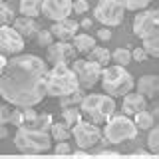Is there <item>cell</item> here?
Masks as SVG:
<instances>
[{
	"instance_id": "6da1fadb",
	"label": "cell",
	"mask_w": 159,
	"mask_h": 159,
	"mask_svg": "<svg viewBox=\"0 0 159 159\" xmlns=\"http://www.w3.org/2000/svg\"><path fill=\"white\" fill-rule=\"evenodd\" d=\"M48 68L40 56L14 54L0 74V96L16 107H34L46 96Z\"/></svg>"
},
{
	"instance_id": "7a4b0ae2",
	"label": "cell",
	"mask_w": 159,
	"mask_h": 159,
	"mask_svg": "<svg viewBox=\"0 0 159 159\" xmlns=\"http://www.w3.org/2000/svg\"><path fill=\"white\" fill-rule=\"evenodd\" d=\"M78 88H80L78 78L68 64H54V68L46 74V93L48 96L60 98Z\"/></svg>"
},
{
	"instance_id": "3957f363",
	"label": "cell",
	"mask_w": 159,
	"mask_h": 159,
	"mask_svg": "<svg viewBox=\"0 0 159 159\" xmlns=\"http://www.w3.org/2000/svg\"><path fill=\"white\" fill-rule=\"evenodd\" d=\"M80 109L92 123H106L116 113V102L107 93H86L80 102Z\"/></svg>"
},
{
	"instance_id": "277c9868",
	"label": "cell",
	"mask_w": 159,
	"mask_h": 159,
	"mask_svg": "<svg viewBox=\"0 0 159 159\" xmlns=\"http://www.w3.org/2000/svg\"><path fill=\"white\" fill-rule=\"evenodd\" d=\"M99 82H102L103 92H106L107 96H111V98L123 96V93H127L129 89L135 88V80H133V76L125 70V66H117V64L111 66V68L102 70Z\"/></svg>"
},
{
	"instance_id": "5b68a950",
	"label": "cell",
	"mask_w": 159,
	"mask_h": 159,
	"mask_svg": "<svg viewBox=\"0 0 159 159\" xmlns=\"http://www.w3.org/2000/svg\"><path fill=\"white\" fill-rule=\"evenodd\" d=\"M14 145L22 153H44L50 151L52 135H48V131L20 125L16 129V135H14Z\"/></svg>"
},
{
	"instance_id": "8992f818",
	"label": "cell",
	"mask_w": 159,
	"mask_h": 159,
	"mask_svg": "<svg viewBox=\"0 0 159 159\" xmlns=\"http://www.w3.org/2000/svg\"><path fill=\"white\" fill-rule=\"evenodd\" d=\"M103 137L107 139V143L117 145V143L127 141V139H135L137 137V127L127 116H111L106 121Z\"/></svg>"
},
{
	"instance_id": "52a82bcc",
	"label": "cell",
	"mask_w": 159,
	"mask_h": 159,
	"mask_svg": "<svg viewBox=\"0 0 159 159\" xmlns=\"http://www.w3.org/2000/svg\"><path fill=\"white\" fill-rule=\"evenodd\" d=\"M72 137L76 139L80 149H89V147H96L99 143V139H102V129L98 127V123L78 119L72 125Z\"/></svg>"
},
{
	"instance_id": "ba28073f",
	"label": "cell",
	"mask_w": 159,
	"mask_h": 159,
	"mask_svg": "<svg viewBox=\"0 0 159 159\" xmlns=\"http://www.w3.org/2000/svg\"><path fill=\"white\" fill-rule=\"evenodd\" d=\"M70 68L76 74L80 88L96 86L99 82V78H102V70H103V66H99L93 60H72V66Z\"/></svg>"
},
{
	"instance_id": "9c48e42d",
	"label": "cell",
	"mask_w": 159,
	"mask_h": 159,
	"mask_svg": "<svg viewBox=\"0 0 159 159\" xmlns=\"http://www.w3.org/2000/svg\"><path fill=\"white\" fill-rule=\"evenodd\" d=\"M123 12L125 8L121 6L119 0H99L93 10V16L103 26H119L123 22Z\"/></svg>"
},
{
	"instance_id": "30bf717a",
	"label": "cell",
	"mask_w": 159,
	"mask_h": 159,
	"mask_svg": "<svg viewBox=\"0 0 159 159\" xmlns=\"http://www.w3.org/2000/svg\"><path fill=\"white\" fill-rule=\"evenodd\" d=\"M133 34L141 40L153 36V34H159V10L143 8V12H139L133 20Z\"/></svg>"
},
{
	"instance_id": "8fae6325",
	"label": "cell",
	"mask_w": 159,
	"mask_h": 159,
	"mask_svg": "<svg viewBox=\"0 0 159 159\" xmlns=\"http://www.w3.org/2000/svg\"><path fill=\"white\" fill-rule=\"evenodd\" d=\"M22 50H24V38L8 24L0 26V54L14 56V54H20Z\"/></svg>"
},
{
	"instance_id": "7c38bea8",
	"label": "cell",
	"mask_w": 159,
	"mask_h": 159,
	"mask_svg": "<svg viewBox=\"0 0 159 159\" xmlns=\"http://www.w3.org/2000/svg\"><path fill=\"white\" fill-rule=\"evenodd\" d=\"M48 50V62L50 64H70L72 60H76V48L68 42V40H58L52 42L50 46H46Z\"/></svg>"
},
{
	"instance_id": "4fadbf2b",
	"label": "cell",
	"mask_w": 159,
	"mask_h": 159,
	"mask_svg": "<svg viewBox=\"0 0 159 159\" xmlns=\"http://www.w3.org/2000/svg\"><path fill=\"white\" fill-rule=\"evenodd\" d=\"M42 14L50 20H64L72 14V0H42Z\"/></svg>"
},
{
	"instance_id": "5bb4252c",
	"label": "cell",
	"mask_w": 159,
	"mask_h": 159,
	"mask_svg": "<svg viewBox=\"0 0 159 159\" xmlns=\"http://www.w3.org/2000/svg\"><path fill=\"white\" fill-rule=\"evenodd\" d=\"M121 109L125 116H133V113L141 111V109H147V98L143 93H135L129 89L127 93H123V103H121Z\"/></svg>"
},
{
	"instance_id": "9a60e30c",
	"label": "cell",
	"mask_w": 159,
	"mask_h": 159,
	"mask_svg": "<svg viewBox=\"0 0 159 159\" xmlns=\"http://www.w3.org/2000/svg\"><path fill=\"white\" fill-rule=\"evenodd\" d=\"M78 22L72 18H64V20H56L54 22V26L50 28V32H52V36H56L58 40H72L76 36L78 32Z\"/></svg>"
},
{
	"instance_id": "2e32d148",
	"label": "cell",
	"mask_w": 159,
	"mask_h": 159,
	"mask_svg": "<svg viewBox=\"0 0 159 159\" xmlns=\"http://www.w3.org/2000/svg\"><path fill=\"white\" fill-rule=\"evenodd\" d=\"M14 22V30L20 34L22 38H32V36H36V32L40 30V26L36 24V20L34 18H30V16H20V18H14L12 20Z\"/></svg>"
},
{
	"instance_id": "e0dca14e",
	"label": "cell",
	"mask_w": 159,
	"mask_h": 159,
	"mask_svg": "<svg viewBox=\"0 0 159 159\" xmlns=\"http://www.w3.org/2000/svg\"><path fill=\"white\" fill-rule=\"evenodd\" d=\"M135 86L139 93H143L145 98H155V93L159 92V78L153 76V74H147V76H141L137 80Z\"/></svg>"
},
{
	"instance_id": "ac0fdd59",
	"label": "cell",
	"mask_w": 159,
	"mask_h": 159,
	"mask_svg": "<svg viewBox=\"0 0 159 159\" xmlns=\"http://www.w3.org/2000/svg\"><path fill=\"white\" fill-rule=\"evenodd\" d=\"M72 46L76 48V52H80V54H88L89 50L96 46V40L89 36V34H76V36L72 38Z\"/></svg>"
},
{
	"instance_id": "d6986e66",
	"label": "cell",
	"mask_w": 159,
	"mask_h": 159,
	"mask_svg": "<svg viewBox=\"0 0 159 159\" xmlns=\"http://www.w3.org/2000/svg\"><path fill=\"white\" fill-rule=\"evenodd\" d=\"M20 14L22 16L36 18L42 14V0H20Z\"/></svg>"
},
{
	"instance_id": "ffe728a7",
	"label": "cell",
	"mask_w": 159,
	"mask_h": 159,
	"mask_svg": "<svg viewBox=\"0 0 159 159\" xmlns=\"http://www.w3.org/2000/svg\"><path fill=\"white\" fill-rule=\"evenodd\" d=\"M86 93L82 92V88L74 89V92L66 93V96H60V107H70V106H80V102L84 99Z\"/></svg>"
},
{
	"instance_id": "44dd1931",
	"label": "cell",
	"mask_w": 159,
	"mask_h": 159,
	"mask_svg": "<svg viewBox=\"0 0 159 159\" xmlns=\"http://www.w3.org/2000/svg\"><path fill=\"white\" fill-rule=\"evenodd\" d=\"M50 133H52V137L56 139V141H68L70 137H72V131L68 129L66 123H56L52 121V125H50Z\"/></svg>"
},
{
	"instance_id": "7402d4cb",
	"label": "cell",
	"mask_w": 159,
	"mask_h": 159,
	"mask_svg": "<svg viewBox=\"0 0 159 159\" xmlns=\"http://www.w3.org/2000/svg\"><path fill=\"white\" fill-rule=\"evenodd\" d=\"M54 117L50 116V113H36V117L32 119V123L26 127H34V129H40V131H48L50 125H52Z\"/></svg>"
},
{
	"instance_id": "603a6c76",
	"label": "cell",
	"mask_w": 159,
	"mask_h": 159,
	"mask_svg": "<svg viewBox=\"0 0 159 159\" xmlns=\"http://www.w3.org/2000/svg\"><path fill=\"white\" fill-rule=\"evenodd\" d=\"M133 116H135V127L137 129H149L153 125V121H155V119H153V113L151 111H147V109H141V111H137V113H133Z\"/></svg>"
},
{
	"instance_id": "cb8c5ba5",
	"label": "cell",
	"mask_w": 159,
	"mask_h": 159,
	"mask_svg": "<svg viewBox=\"0 0 159 159\" xmlns=\"http://www.w3.org/2000/svg\"><path fill=\"white\" fill-rule=\"evenodd\" d=\"M88 54H89V60L98 62L99 66H106V64L109 62V50L103 48V46H93Z\"/></svg>"
},
{
	"instance_id": "d4e9b609",
	"label": "cell",
	"mask_w": 159,
	"mask_h": 159,
	"mask_svg": "<svg viewBox=\"0 0 159 159\" xmlns=\"http://www.w3.org/2000/svg\"><path fill=\"white\" fill-rule=\"evenodd\" d=\"M141 48L147 52V56L157 58L159 56V34H153V36L143 38V46Z\"/></svg>"
},
{
	"instance_id": "484cf974",
	"label": "cell",
	"mask_w": 159,
	"mask_h": 159,
	"mask_svg": "<svg viewBox=\"0 0 159 159\" xmlns=\"http://www.w3.org/2000/svg\"><path fill=\"white\" fill-rule=\"evenodd\" d=\"M62 117H64V123L68 127H72L78 119H82V111L76 107V106H70V107H62Z\"/></svg>"
},
{
	"instance_id": "4316f807",
	"label": "cell",
	"mask_w": 159,
	"mask_h": 159,
	"mask_svg": "<svg viewBox=\"0 0 159 159\" xmlns=\"http://www.w3.org/2000/svg\"><path fill=\"white\" fill-rule=\"evenodd\" d=\"M109 58H113V62H116L117 66H127V64L131 62V50H127V48H116L111 54H109Z\"/></svg>"
},
{
	"instance_id": "83f0119b",
	"label": "cell",
	"mask_w": 159,
	"mask_h": 159,
	"mask_svg": "<svg viewBox=\"0 0 159 159\" xmlns=\"http://www.w3.org/2000/svg\"><path fill=\"white\" fill-rule=\"evenodd\" d=\"M147 145L151 153H159V127H149V137H147Z\"/></svg>"
},
{
	"instance_id": "f1b7e54d",
	"label": "cell",
	"mask_w": 159,
	"mask_h": 159,
	"mask_svg": "<svg viewBox=\"0 0 159 159\" xmlns=\"http://www.w3.org/2000/svg\"><path fill=\"white\" fill-rule=\"evenodd\" d=\"M14 18H16V16H14V10L10 8L8 4L0 2V26H4V24H10Z\"/></svg>"
},
{
	"instance_id": "f546056e",
	"label": "cell",
	"mask_w": 159,
	"mask_h": 159,
	"mask_svg": "<svg viewBox=\"0 0 159 159\" xmlns=\"http://www.w3.org/2000/svg\"><path fill=\"white\" fill-rule=\"evenodd\" d=\"M125 10H143L151 4V0H119Z\"/></svg>"
},
{
	"instance_id": "4dcf8cb0",
	"label": "cell",
	"mask_w": 159,
	"mask_h": 159,
	"mask_svg": "<svg viewBox=\"0 0 159 159\" xmlns=\"http://www.w3.org/2000/svg\"><path fill=\"white\" fill-rule=\"evenodd\" d=\"M52 38H54V36H52V32H50V30H42V28H40L38 32H36V40H38V44H40V46H44V48L52 44Z\"/></svg>"
},
{
	"instance_id": "1f68e13d",
	"label": "cell",
	"mask_w": 159,
	"mask_h": 159,
	"mask_svg": "<svg viewBox=\"0 0 159 159\" xmlns=\"http://www.w3.org/2000/svg\"><path fill=\"white\" fill-rule=\"evenodd\" d=\"M14 117V109L10 106H0V123H10Z\"/></svg>"
},
{
	"instance_id": "d6a6232c",
	"label": "cell",
	"mask_w": 159,
	"mask_h": 159,
	"mask_svg": "<svg viewBox=\"0 0 159 159\" xmlns=\"http://www.w3.org/2000/svg\"><path fill=\"white\" fill-rule=\"evenodd\" d=\"M88 8H89L88 0H72V12L84 14V12H88Z\"/></svg>"
},
{
	"instance_id": "836d02e7",
	"label": "cell",
	"mask_w": 159,
	"mask_h": 159,
	"mask_svg": "<svg viewBox=\"0 0 159 159\" xmlns=\"http://www.w3.org/2000/svg\"><path fill=\"white\" fill-rule=\"evenodd\" d=\"M131 60H135V62H145V60H147V52L143 48H133Z\"/></svg>"
},
{
	"instance_id": "e575fe53",
	"label": "cell",
	"mask_w": 159,
	"mask_h": 159,
	"mask_svg": "<svg viewBox=\"0 0 159 159\" xmlns=\"http://www.w3.org/2000/svg\"><path fill=\"white\" fill-rule=\"evenodd\" d=\"M98 38L103 40V42H107V40L111 38V30H109V28H99L98 30Z\"/></svg>"
},
{
	"instance_id": "d590c367",
	"label": "cell",
	"mask_w": 159,
	"mask_h": 159,
	"mask_svg": "<svg viewBox=\"0 0 159 159\" xmlns=\"http://www.w3.org/2000/svg\"><path fill=\"white\" fill-rule=\"evenodd\" d=\"M56 153H60V155H66V153H70V145L66 141H58V145H56Z\"/></svg>"
},
{
	"instance_id": "8d00e7d4",
	"label": "cell",
	"mask_w": 159,
	"mask_h": 159,
	"mask_svg": "<svg viewBox=\"0 0 159 159\" xmlns=\"http://www.w3.org/2000/svg\"><path fill=\"white\" fill-rule=\"evenodd\" d=\"M96 153H103V155H119V151H116V149H96Z\"/></svg>"
},
{
	"instance_id": "74e56055",
	"label": "cell",
	"mask_w": 159,
	"mask_h": 159,
	"mask_svg": "<svg viewBox=\"0 0 159 159\" xmlns=\"http://www.w3.org/2000/svg\"><path fill=\"white\" fill-rule=\"evenodd\" d=\"M8 135V127H6V123H0V139H4Z\"/></svg>"
},
{
	"instance_id": "f35d334b",
	"label": "cell",
	"mask_w": 159,
	"mask_h": 159,
	"mask_svg": "<svg viewBox=\"0 0 159 159\" xmlns=\"http://www.w3.org/2000/svg\"><path fill=\"white\" fill-rule=\"evenodd\" d=\"M6 56H2V54H0V74H2V70H4V66H6Z\"/></svg>"
},
{
	"instance_id": "ab89813d",
	"label": "cell",
	"mask_w": 159,
	"mask_h": 159,
	"mask_svg": "<svg viewBox=\"0 0 159 159\" xmlns=\"http://www.w3.org/2000/svg\"><path fill=\"white\" fill-rule=\"evenodd\" d=\"M82 26H84V28H89V26H92V20H88V18H86V20L82 22Z\"/></svg>"
},
{
	"instance_id": "60d3db41",
	"label": "cell",
	"mask_w": 159,
	"mask_h": 159,
	"mask_svg": "<svg viewBox=\"0 0 159 159\" xmlns=\"http://www.w3.org/2000/svg\"><path fill=\"white\" fill-rule=\"evenodd\" d=\"M0 2H4V0H0Z\"/></svg>"
}]
</instances>
